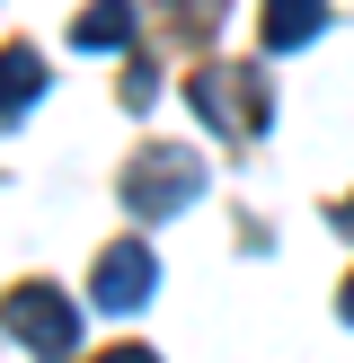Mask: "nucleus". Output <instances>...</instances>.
I'll use <instances>...</instances> for the list:
<instances>
[{"label": "nucleus", "instance_id": "obj_1", "mask_svg": "<svg viewBox=\"0 0 354 363\" xmlns=\"http://www.w3.org/2000/svg\"><path fill=\"white\" fill-rule=\"evenodd\" d=\"M115 195H124V213H133V222H169V213H186L195 195H204V160H195V151H169V142H151V151L124 160Z\"/></svg>", "mask_w": 354, "mask_h": 363}, {"label": "nucleus", "instance_id": "obj_2", "mask_svg": "<svg viewBox=\"0 0 354 363\" xmlns=\"http://www.w3.org/2000/svg\"><path fill=\"white\" fill-rule=\"evenodd\" d=\"M186 106L212 124V133H230V142L266 133V80H257V71H239V62L195 71V80H186Z\"/></svg>", "mask_w": 354, "mask_h": 363}, {"label": "nucleus", "instance_id": "obj_3", "mask_svg": "<svg viewBox=\"0 0 354 363\" xmlns=\"http://www.w3.org/2000/svg\"><path fill=\"white\" fill-rule=\"evenodd\" d=\"M0 319H9V337L35 346V354H71L80 346V311H71L53 284H18V293L0 301Z\"/></svg>", "mask_w": 354, "mask_h": 363}, {"label": "nucleus", "instance_id": "obj_4", "mask_svg": "<svg viewBox=\"0 0 354 363\" xmlns=\"http://www.w3.org/2000/svg\"><path fill=\"white\" fill-rule=\"evenodd\" d=\"M151 284H159V257H151L142 240H106L98 266H88V293H98L106 311H142V301H151Z\"/></svg>", "mask_w": 354, "mask_h": 363}, {"label": "nucleus", "instance_id": "obj_5", "mask_svg": "<svg viewBox=\"0 0 354 363\" xmlns=\"http://www.w3.org/2000/svg\"><path fill=\"white\" fill-rule=\"evenodd\" d=\"M45 89H53L45 53H35V45H0V116H18V106H35Z\"/></svg>", "mask_w": 354, "mask_h": 363}, {"label": "nucleus", "instance_id": "obj_6", "mask_svg": "<svg viewBox=\"0 0 354 363\" xmlns=\"http://www.w3.org/2000/svg\"><path fill=\"white\" fill-rule=\"evenodd\" d=\"M71 45L80 53H124L133 45V0H88L80 27H71Z\"/></svg>", "mask_w": 354, "mask_h": 363}, {"label": "nucleus", "instance_id": "obj_7", "mask_svg": "<svg viewBox=\"0 0 354 363\" xmlns=\"http://www.w3.org/2000/svg\"><path fill=\"white\" fill-rule=\"evenodd\" d=\"M319 18H328V0H266V45H275V53L310 45V35H319Z\"/></svg>", "mask_w": 354, "mask_h": 363}, {"label": "nucleus", "instance_id": "obj_8", "mask_svg": "<svg viewBox=\"0 0 354 363\" xmlns=\"http://www.w3.org/2000/svg\"><path fill=\"white\" fill-rule=\"evenodd\" d=\"M222 9H230V0H169V18H177L186 35H212V27H222Z\"/></svg>", "mask_w": 354, "mask_h": 363}, {"label": "nucleus", "instance_id": "obj_9", "mask_svg": "<svg viewBox=\"0 0 354 363\" xmlns=\"http://www.w3.org/2000/svg\"><path fill=\"white\" fill-rule=\"evenodd\" d=\"M151 98H159V71L133 62V71H124V106H151Z\"/></svg>", "mask_w": 354, "mask_h": 363}, {"label": "nucleus", "instance_id": "obj_10", "mask_svg": "<svg viewBox=\"0 0 354 363\" xmlns=\"http://www.w3.org/2000/svg\"><path fill=\"white\" fill-rule=\"evenodd\" d=\"M106 363H159L151 346H115V354H106Z\"/></svg>", "mask_w": 354, "mask_h": 363}, {"label": "nucleus", "instance_id": "obj_11", "mask_svg": "<svg viewBox=\"0 0 354 363\" xmlns=\"http://www.w3.org/2000/svg\"><path fill=\"white\" fill-rule=\"evenodd\" d=\"M336 230H346V240H354V195H346V204H336Z\"/></svg>", "mask_w": 354, "mask_h": 363}, {"label": "nucleus", "instance_id": "obj_12", "mask_svg": "<svg viewBox=\"0 0 354 363\" xmlns=\"http://www.w3.org/2000/svg\"><path fill=\"white\" fill-rule=\"evenodd\" d=\"M336 311H346V319H354V275H346V301H336Z\"/></svg>", "mask_w": 354, "mask_h": 363}]
</instances>
